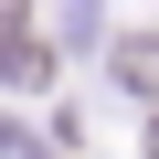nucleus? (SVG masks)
Segmentation results:
<instances>
[{
  "label": "nucleus",
  "instance_id": "nucleus-1",
  "mask_svg": "<svg viewBox=\"0 0 159 159\" xmlns=\"http://www.w3.org/2000/svg\"><path fill=\"white\" fill-rule=\"evenodd\" d=\"M0 74H11V85H43V74H53V53H43L32 32H11V43H0Z\"/></svg>",
  "mask_w": 159,
  "mask_h": 159
}]
</instances>
